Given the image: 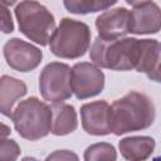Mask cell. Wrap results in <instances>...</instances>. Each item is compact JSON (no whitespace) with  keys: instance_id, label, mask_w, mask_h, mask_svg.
Masks as SVG:
<instances>
[{"instance_id":"cell-1","label":"cell","mask_w":161,"mask_h":161,"mask_svg":"<svg viewBox=\"0 0 161 161\" xmlns=\"http://www.w3.org/2000/svg\"><path fill=\"white\" fill-rule=\"evenodd\" d=\"M155 119V106L143 93L131 91L109 106L111 132L117 136L148 128Z\"/></svg>"},{"instance_id":"cell-2","label":"cell","mask_w":161,"mask_h":161,"mask_svg":"<svg viewBox=\"0 0 161 161\" xmlns=\"http://www.w3.org/2000/svg\"><path fill=\"white\" fill-rule=\"evenodd\" d=\"M140 50L141 39H103L98 36L91 47L89 57L98 67L112 70H131L136 69Z\"/></svg>"},{"instance_id":"cell-3","label":"cell","mask_w":161,"mask_h":161,"mask_svg":"<svg viewBox=\"0 0 161 161\" xmlns=\"http://www.w3.org/2000/svg\"><path fill=\"white\" fill-rule=\"evenodd\" d=\"M11 119L18 133L29 141H36L52 132V107L36 97L21 101L13 111Z\"/></svg>"},{"instance_id":"cell-4","label":"cell","mask_w":161,"mask_h":161,"mask_svg":"<svg viewBox=\"0 0 161 161\" xmlns=\"http://www.w3.org/2000/svg\"><path fill=\"white\" fill-rule=\"evenodd\" d=\"M91 44V30L86 23L63 18L54 30L49 47L50 52L59 57L67 59H75L88 50Z\"/></svg>"},{"instance_id":"cell-5","label":"cell","mask_w":161,"mask_h":161,"mask_svg":"<svg viewBox=\"0 0 161 161\" xmlns=\"http://www.w3.org/2000/svg\"><path fill=\"white\" fill-rule=\"evenodd\" d=\"M15 16L20 31L40 45H47L55 30L53 14L34 0H24L15 8Z\"/></svg>"},{"instance_id":"cell-6","label":"cell","mask_w":161,"mask_h":161,"mask_svg":"<svg viewBox=\"0 0 161 161\" xmlns=\"http://www.w3.org/2000/svg\"><path fill=\"white\" fill-rule=\"evenodd\" d=\"M70 73L72 69L68 64L59 62L47 64L39 75V89L42 97L53 103L68 99L73 93Z\"/></svg>"},{"instance_id":"cell-7","label":"cell","mask_w":161,"mask_h":161,"mask_svg":"<svg viewBox=\"0 0 161 161\" xmlns=\"http://www.w3.org/2000/svg\"><path fill=\"white\" fill-rule=\"evenodd\" d=\"M72 91L78 99L99 94L104 87V74L97 64L82 62L74 64L70 73Z\"/></svg>"},{"instance_id":"cell-8","label":"cell","mask_w":161,"mask_h":161,"mask_svg":"<svg viewBox=\"0 0 161 161\" xmlns=\"http://www.w3.org/2000/svg\"><path fill=\"white\" fill-rule=\"evenodd\" d=\"M4 57L10 68L18 72H30L40 64L43 53L33 44L13 38L4 45Z\"/></svg>"},{"instance_id":"cell-9","label":"cell","mask_w":161,"mask_h":161,"mask_svg":"<svg viewBox=\"0 0 161 161\" xmlns=\"http://www.w3.org/2000/svg\"><path fill=\"white\" fill-rule=\"evenodd\" d=\"M108 116L109 104L106 101H96L80 107L83 130L93 136H104L111 133Z\"/></svg>"},{"instance_id":"cell-10","label":"cell","mask_w":161,"mask_h":161,"mask_svg":"<svg viewBox=\"0 0 161 161\" xmlns=\"http://www.w3.org/2000/svg\"><path fill=\"white\" fill-rule=\"evenodd\" d=\"M98 36L103 39H117L130 33V13L126 8L107 10L96 19Z\"/></svg>"},{"instance_id":"cell-11","label":"cell","mask_w":161,"mask_h":161,"mask_svg":"<svg viewBox=\"0 0 161 161\" xmlns=\"http://www.w3.org/2000/svg\"><path fill=\"white\" fill-rule=\"evenodd\" d=\"M161 29V9L148 1L135 6L130 13V33L153 34Z\"/></svg>"},{"instance_id":"cell-12","label":"cell","mask_w":161,"mask_h":161,"mask_svg":"<svg viewBox=\"0 0 161 161\" xmlns=\"http://www.w3.org/2000/svg\"><path fill=\"white\" fill-rule=\"evenodd\" d=\"M136 70L145 73L151 80L161 83V42L141 39V50Z\"/></svg>"},{"instance_id":"cell-13","label":"cell","mask_w":161,"mask_h":161,"mask_svg":"<svg viewBox=\"0 0 161 161\" xmlns=\"http://www.w3.org/2000/svg\"><path fill=\"white\" fill-rule=\"evenodd\" d=\"M119 151L126 160L142 161L151 156L155 150V140L148 136H131L119 141Z\"/></svg>"},{"instance_id":"cell-14","label":"cell","mask_w":161,"mask_h":161,"mask_svg":"<svg viewBox=\"0 0 161 161\" xmlns=\"http://www.w3.org/2000/svg\"><path fill=\"white\" fill-rule=\"evenodd\" d=\"M50 107L53 113L52 133L55 136H65L74 132L78 126L74 107L63 102L53 103V106Z\"/></svg>"},{"instance_id":"cell-15","label":"cell","mask_w":161,"mask_h":161,"mask_svg":"<svg viewBox=\"0 0 161 161\" xmlns=\"http://www.w3.org/2000/svg\"><path fill=\"white\" fill-rule=\"evenodd\" d=\"M26 94V86L23 80L10 75H3L0 80V108L1 113L11 117L14 103Z\"/></svg>"},{"instance_id":"cell-16","label":"cell","mask_w":161,"mask_h":161,"mask_svg":"<svg viewBox=\"0 0 161 161\" xmlns=\"http://www.w3.org/2000/svg\"><path fill=\"white\" fill-rule=\"evenodd\" d=\"M65 9L73 14H89L106 10L117 0H63Z\"/></svg>"},{"instance_id":"cell-17","label":"cell","mask_w":161,"mask_h":161,"mask_svg":"<svg viewBox=\"0 0 161 161\" xmlns=\"http://www.w3.org/2000/svg\"><path fill=\"white\" fill-rule=\"evenodd\" d=\"M117 158V153L114 147L111 143L101 142V143H94L87 147L84 151V160L86 161H99V160H106V161H114Z\"/></svg>"},{"instance_id":"cell-18","label":"cell","mask_w":161,"mask_h":161,"mask_svg":"<svg viewBox=\"0 0 161 161\" xmlns=\"http://www.w3.org/2000/svg\"><path fill=\"white\" fill-rule=\"evenodd\" d=\"M20 153V147L14 140L1 138L0 143V161H14Z\"/></svg>"},{"instance_id":"cell-19","label":"cell","mask_w":161,"mask_h":161,"mask_svg":"<svg viewBox=\"0 0 161 161\" xmlns=\"http://www.w3.org/2000/svg\"><path fill=\"white\" fill-rule=\"evenodd\" d=\"M3 13V23H1V28H3V31L4 33H11L14 30V24H13V20H11V15L8 10V8L5 5H3L1 8Z\"/></svg>"},{"instance_id":"cell-20","label":"cell","mask_w":161,"mask_h":161,"mask_svg":"<svg viewBox=\"0 0 161 161\" xmlns=\"http://www.w3.org/2000/svg\"><path fill=\"white\" fill-rule=\"evenodd\" d=\"M78 156L67 151V150H63V151H55L54 153L49 155L47 157V160H77Z\"/></svg>"},{"instance_id":"cell-21","label":"cell","mask_w":161,"mask_h":161,"mask_svg":"<svg viewBox=\"0 0 161 161\" xmlns=\"http://www.w3.org/2000/svg\"><path fill=\"white\" fill-rule=\"evenodd\" d=\"M151 0H126L127 4L130 5H133V6H137V5H141V4H145V3H148Z\"/></svg>"},{"instance_id":"cell-22","label":"cell","mask_w":161,"mask_h":161,"mask_svg":"<svg viewBox=\"0 0 161 161\" xmlns=\"http://www.w3.org/2000/svg\"><path fill=\"white\" fill-rule=\"evenodd\" d=\"M1 130H3V131H1V138H5V136H6V135L10 132V130H9V128H8V127H6L4 123L1 125Z\"/></svg>"},{"instance_id":"cell-23","label":"cell","mask_w":161,"mask_h":161,"mask_svg":"<svg viewBox=\"0 0 161 161\" xmlns=\"http://www.w3.org/2000/svg\"><path fill=\"white\" fill-rule=\"evenodd\" d=\"M1 3L5 6H11V5H14L16 3V0H1Z\"/></svg>"}]
</instances>
